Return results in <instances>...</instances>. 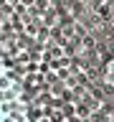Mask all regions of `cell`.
<instances>
[{"label":"cell","instance_id":"6da1fadb","mask_svg":"<svg viewBox=\"0 0 114 122\" xmlns=\"http://www.w3.org/2000/svg\"><path fill=\"white\" fill-rule=\"evenodd\" d=\"M18 107H28L20 76L15 74V69L8 71L3 66V59H0V122H5V117Z\"/></svg>","mask_w":114,"mask_h":122},{"label":"cell","instance_id":"7a4b0ae2","mask_svg":"<svg viewBox=\"0 0 114 122\" xmlns=\"http://www.w3.org/2000/svg\"><path fill=\"white\" fill-rule=\"evenodd\" d=\"M99 79H101V84H104V86L114 89V56L104 61V66H101V76H99Z\"/></svg>","mask_w":114,"mask_h":122}]
</instances>
